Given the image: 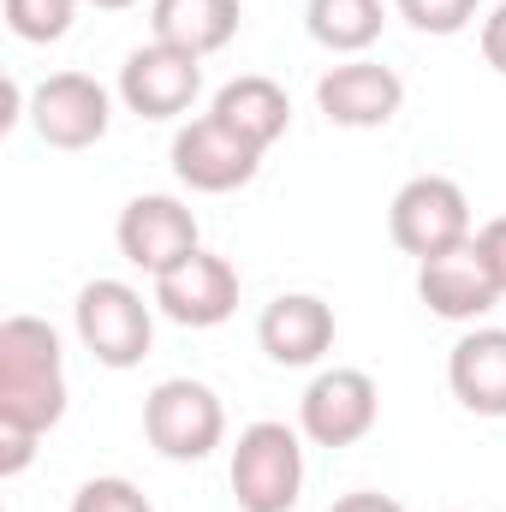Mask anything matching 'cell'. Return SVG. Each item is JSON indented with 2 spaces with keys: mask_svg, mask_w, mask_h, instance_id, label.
I'll use <instances>...</instances> for the list:
<instances>
[{
  "mask_svg": "<svg viewBox=\"0 0 506 512\" xmlns=\"http://www.w3.org/2000/svg\"><path fill=\"white\" fill-rule=\"evenodd\" d=\"M66 417V352L42 316L0 322V423L48 435Z\"/></svg>",
  "mask_w": 506,
  "mask_h": 512,
  "instance_id": "1",
  "label": "cell"
},
{
  "mask_svg": "<svg viewBox=\"0 0 506 512\" xmlns=\"http://www.w3.org/2000/svg\"><path fill=\"white\" fill-rule=\"evenodd\" d=\"M78 340L102 370H137L155 346V298L126 280H90L72 304Z\"/></svg>",
  "mask_w": 506,
  "mask_h": 512,
  "instance_id": "2",
  "label": "cell"
},
{
  "mask_svg": "<svg viewBox=\"0 0 506 512\" xmlns=\"http://www.w3.org/2000/svg\"><path fill=\"white\" fill-rule=\"evenodd\" d=\"M227 483H233L239 512H292L298 495H304V441H298V429H286L274 417L239 429Z\"/></svg>",
  "mask_w": 506,
  "mask_h": 512,
  "instance_id": "3",
  "label": "cell"
},
{
  "mask_svg": "<svg viewBox=\"0 0 506 512\" xmlns=\"http://www.w3.org/2000/svg\"><path fill=\"white\" fill-rule=\"evenodd\" d=\"M387 233H393V245L405 256H417V262H429V256H447L459 251V245H471V197L459 191V179H447V173H417V179H405L399 191H393V203H387Z\"/></svg>",
  "mask_w": 506,
  "mask_h": 512,
  "instance_id": "4",
  "label": "cell"
},
{
  "mask_svg": "<svg viewBox=\"0 0 506 512\" xmlns=\"http://www.w3.org/2000/svg\"><path fill=\"white\" fill-rule=\"evenodd\" d=\"M143 435L161 459L197 465L227 441V405L209 382H191V376L155 382L149 399H143Z\"/></svg>",
  "mask_w": 506,
  "mask_h": 512,
  "instance_id": "5",
  "label": "cell"
},
{
  "mask_svg": "<svg viewBox=\"0 0 506 512\" xmlns=\"http://www.w3.org/2000/svg\"><path fill=\"white\" fill-rule=\"evenodd\" d=\"M376 417H381V387L370 370H352V364L322 370L298 399V435L316 441V447H358L376 429Z\"/></svg>",
  "mask_w": 506,
  "mask_h": 512,
  "instance_id": "6",
  "label": "cell"
},
{
  "mask_svg": "<svg viewBox=\"0 0 506 512\" xmlns=\"http://www.w3.org/2000/svg\"><path fill=\"white\" fill-rule=\"evenodd\" d=\"M197 96H203V60L173 42L149 36L120 66V102L137 120H179V114H191Z\"/></svg>",
  "mask_w": 506,
  "mask_h": 512,
  "instance_id": "7",
  "label": "cell"
},
{
  "mask_svg": "<svg viewBox=\"0 0 506 512\" xmlns=\"http://www.w3.org/2000/svg\"><path fill=\"white\" fill-rule=\"evenodd\" d=\"M262 155L268 149H256L251 137H239L215 114H203V120L173 131V173H179V185H191L203 197H227V191L251 185Z\"/></svg>",
  "mask_w": 506,
  "mask_h": 512,
  "instance_id": "8",
  "label": "cell"
},
{
  "mask_svg": "<svg viewBox=\"0 0 506 512\" xmlns=\"http://www.w3.org/2000/svg\"><path fill=\"white\" fill-rule=\"evenodd\" d=\"M114 245L126 256L131 268L143 274H167L179 268L191 251H203V233H197V215L167 197V191H143L120 209V227H114Z\"/></svg>",
  "mask_w": 506,
  "mask_h": 512,
  "instance_id": "9",
  "label": "cell"
},
{
  "mask_svg": "<svg viewBox=\"0 0 506 512\" xmlns=\"http://www.w3.org/2000/svg\"><path fill=\"white\" fill-rule=\"evenodd\" d=\"M30 126L48 149H90L114 126V96L90 72H54L30 90Z\"/></svg>",
  "mask_w": 506,
  "mask_h": 512,
  "instance_id": "10",
  "label": "cell"
},
{
  "mask_svg": "<svg viewBox=\"0 0 506 512\" xmlns=\"http://www.w3.org/2000/svg\"><path fill=\"white\" fill-rule=\"evenodd\" d=\"M316 108L328 114V126H346V131L393 126L399 108H405V78L393 66L370 60V54L340 60V66H328L316 78Z\"/></svg>",
  "mask_w": 506,
  "mask_h": 512,
  "instance_id": "11",
  "label": "cell"
},
{
  "mask_svg": "<svg viewBox=\"0 0 506 512\" xmlns=\"http://www.w3.org/2000/svg\"><path fill=\"white\" fill-rule=\"evenodd\" d=\"M155 310L179 328H221L239 310V268L215 251H191L179 268L155 274Z\"/></svg>",
  "mask_w": 506,
  "mask_h": 512,
  "instance_id": "12",
  "label": "cell"
},
{
  "mask_svg": "<svg viewBox=\"0 0 506 512\" xmlns=\"http://www.w3.org/2000/svg\"><path fill=\"white\" fill-rule=\"evenodd\" d=\"M256 346L280 370H310L334 352V310L316 292H280L256 322Z\"/></svg>",
  "mask_w": 506,
  "mask_h": 512,
  "instance_id": "13",
  "label": "cell"
},
{
  "mask_svg": "<svg viewBox=\"0 0 506 512\" xmlns=\"http://www.w3.org/2000/svg\"><path fill=\"white\" fill-rule=\"evenodd\" d=\"M417 298L441 316V322H477L501 304V286L489 274V262L477 256V245H459L447 256L417 262Z\"/></svg>",
  "mask_w": 506,
  "mask_h": 512,
  "instance_id": "14",
  "label": "cell"
},
{
  "mask_svg": "<svg viewBox=\"0 0 506 512\" xmlns=\"http://www.w3.org/2000/svg\"><path fill=\"white\" fill-rule=\"evenodd\" d=\"M447 387L471 417H506V328H471L447 352Z\"/></svg>",
  "mask_w": 506,
  "mask_h": 512,
  "instance_id": "15",
  "label": "cell"
},
{
  "mask_svg": "<svg viewBox=\"0 0 506 512\" xmlns=\"http://www.w3.org/2000/svg\"><path fill=\"white\" fill-rule=\"evenodd\" d=\"M239 18H245V0H149L155 42H173L197 60L221 54L239 36Z\"/></svg>",
  "mask_w": 506,
  "mask_h": 512,
  "instance_id": "16",
  "label": "cell"
},
{
  "mask_svg": "<svg viewBox=\"0 0 506 512\" xmlns=\"http://www.w3.org/2000/svg\"><path fill=\"white\" fill-rule=\"evenodd\" d=\"M209 114H215V120H227L239 137H251L256 149L280 143L286 126H292V102H286V90H280L274 78H262V72H245V78L221 84Z\"/></svg>",
  "mask_w": 506,
  "mask_h": 512,
  "instance_id": "17",
  "label": "cell"
},
{
  "mask_svg": "<svg viewBox=\"0 0 506 512\" xmlns=\"http://www.w3.org/2000/svg\"><path fill=\"white\" fill-rule=\"evenodd\" d=\"M387 6L381 0H304V30L328 48V54H370L381 42Z\"/></svg>",
  "mask_w": 506,
  "mask_h": 512,
  "instance_id": "18",
  "label": "cell"
},
{
  "mask_svg": "<svg viewBox=\"0 0 506 512\" xmlns=\"http://www.w3.org/2000/svg\"><path fill=\"white\" fill-rule=\"evenodd\" d=\"M84 0H6V24L18 42H60Z\"/></svg>",
  "mask_w": 506,
  "mask_h": 512,
  "instance_id": "19",
  "label": "cell"
},
{
  "mask_svg": "<svg viewBox=\"0 0 506 512\" xmlns=\"http://www.w3.org/2000/svg\"><path fill=\"white\" fill-rule=\"evenodd\" d=\"M477 6L483 0H393V12L423 36H459L477 18Z\"/></svg>",
  "mask_w": 506,
  "mask_h": 512,
  "instance_id": "20",
  "label": "cell"
},
{
  "mask_svg": "<svg viewBox=\"0 0 506 512\" xmlns=\"http://www.w3.org/2000/svg\"><path fill=\"white\" fill-rule=\"evenodd\" d=\"M72 512H155L149 495L126 483V477H90L78 495H72Z\"/></svg>",
  "mask_w": 506,
  "mask_h": 512,
  "instance_id": "21",
  "label": "cell"
},
{
  "mask_svg": "<svg viewBox=\"0 0 506 512\" xmlns=\"http://www.w3.org/2000/svg\"><path fill=\"white\" fill-rule=\"evenodd\" d=\"M36 429H24V423H0V477H18L30 459H36Z\"/></svg>",
  "mask_w": 506,
  "mask_h": 512,
  "instance_id": "22",
  "label": "cell"
},
{
  "mask_svg": "<svg viewBox=\"0 0 506 512\" xmlns=\"http://www.w3.org/2000/svg\"><path fill=\"white\" fill-rule=\"evenodd\" d=\"M471 245H477V256L489 262V274H495V286H501V298H506V215L483 221V227L471 233Z\"/></svg>",
  "mask_w": 506,
  "mask_h": 512,
  "instance_id": "23",
  "label": "cell"
},
{
  "mask_svg": "<svg viewBox=\"0 0 506 512\" xmlns=\"http://www.w3.org/2000/svg\"><path fill=\"white\" fill-rule=\"evenodd\" d=\"M483 60H489V66L506 78V0L489 12V18H483Z\"/></svg>",
  "mask_w": 506,
  "mask_h": 512,
  "instance_id": "24",
  "label": "cell"
},
{
  "mask_svg": "<svg viewBox=\"0 0 506 512\" xmlns=\"http://www.w3.org/2000/svg\"><path fill=\"white\" fill-rule=\"evenodd\" d=\"M328 512H405L393 495H376V489H358V495H340Z\"/></svg>",
  "mask_w": 506,
  "mask_h": 512,
  "instance_id": "25",
  "label": "cell"
},
{
  "mask_svg": "<svg viewBox=\"0 0 506 512\" xmlns=\"http://www.w3.org/2000/svg\"><path fill=\"white\" fill-rule=\"evenodd\" d=\"M84 6H96V12H126V6H137V0H84Z\"/></svg>",
  "mask_w": 506,
  "mask_h": 512,
  "instance_id": "26",
  "label": "cell"
}]
</instances>
